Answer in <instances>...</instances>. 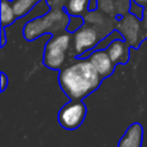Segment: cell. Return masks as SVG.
Segmentation results:
<instances>
[{"instance_id": "cell-1", "label": "cell", "mask_w": 147, "mask_h": 147, "mask_svg": "<svg viewBox=\"0 0 147 147\" xmlns=\"http://www.w3.org/2000/svg\"><path fill=\"white\" fill-rule=\"evenodd\" d=\"M102 80L87 57H76L59 71V85L70 100H84L100 87Z\"/></svg>"}, {"instance_id": "cell-2", "label": "cell", "mask_w": 147, "mask_h": 147, "mask_svg": "<svg viewBox=\"0 0 147 147\" xmlns=\"http://www.w3.org/2000/svg\"><path fill=\"white\" fill-rule=\"evenodd\" d=\"M69 21L70 15L64 8L51 7V10L47 14L33 17L24 24L23 37L25 40L32 41L46 33L54 36L65 32Z\"/></svg>"}, {"instance_id": "cell-3", "label": "cell", "mask_w": 147, "mask_h": 147, "mask_svg": "<svg viewBox=\"0 0 147 147\" xmlns=\"http://www.w3.org/2000/svg\"><path fill=\"white\" fill-rule=\"evenodd\" d=\"M76 59L72 49V33L65 31L52 36L46 42L42 63L51 70H61Z\"/></svg>"}, {"instance_id": "cell-4", "label": "cell", "mask_w": 147, "mask_h": 147, "mask_svg": "<svg viewBox=\"0 0 147 147\" xmlns=\"http://www.w3.org/2000/svg\"><path fill=\"white\" fill-rule=\"evenodd\" d=\"M105 39L101 32L92 24L84 23L78 30L72 33V49L76 57H87L92 49Z\"/></svg>"}, {"instance_id": "cell-5", "label": "cell", "mask_w": 147, "mask_h": 147, "mask_svg": "<svg viewBox=\"0 0 147 147\" xmlns=\"http://www.w3.org/2000/svg\"><path fill=\"white\" fill-rule=\"evenodd\" d=\"M116 30L119 31L124 40L132 48H139L141 42L147 38V30L144 28L141 20L131 13L124 15L118 21Z\"/></svg>"}, {"instance_id": "cell-6", "label": "cell", "mask_w": 147, "mask_h": 147, "mask_svg": "<svg viewBox=\"0 0 147 147\" xmlns=\"http://www.w3.org/2000/svg\"><path fill=\"white\" fill-rule=\"evenodd\" d=\"M86 114L87 108L83 100H70L59 110L57 121L63 129L76 130L83 124Z\"/></svg>"}, {"instance_id": "cell-7", "label": "cell", "mask_w": 147, "mask_h": 147, "mask_svg": "<svg viewBox=\"0 0 147 147\" xmlns=\"http://www.w3.org/2000/svg\"><path fill=\"white\" fill-rule=\"evenodd\" d=\"M87 59L90 60V62L92 63V65L94 67V69L98 71V74L100 75V77L102 79L108 78L115 71L116 64L111 61V59L106 49L93 51L87 56Z\"/></svg>"}, {"instance_id": "cell-8", "label": "cell", "mask_w": 147, "mask_h": 147, "mask_svg": "<svg viewBox=\"0 0 147 147\" xmlns=\"http://www.w3.org/2000/svg\"><path fill=\"white\" fill-rule=\"evenodd\" d=\"M132 47L124 39H114L106 48L111 61L117 64H126L130 61V49Z\"/></svg>"}, {"instance_id": "cell-9", "label": "cell", "mask_w": 147, "mask_h": 147, "mask_svg": "<svg viewBox=\"0 0 147 147\" xmlns=\"http://www.w3.org/2000/svg\"><path fill=\"white\" fill-rule=\"evenodd\" d=\"M144 140V127L139 122L132 123L118 140L117 147H141Z\"/></svg>"}, {"instance_id": "cell-10", "label": "cell", "mask_w": 147, "mask_h": 147, "mask_svg": "<svg viewBox=\"0 0 147 147\" xmlns=\"http://www.w3.org/2000/svg\"><path fill=\"white\" fill-rule=\"evenodd\" d=\"M91 0H68L64 9L70 16H85L90 10Z\"/></svg>"}, {"instance_id": "cell-11", "label": "cell", "mask_w": 147, "mask_h": 147, "mask_svg": "<svg viewBox=\"0 0 147 147\" xmlns=\"http://www.w3.org/2000/svg\"><path fill=\"white\" fill-rule=\"evenodd\" d=\"M17 15L13 8L11 1L9 0H1V26L6 28L11 25L16 21Z\"/></svg>"}, {"instance_id": "cell-12", "label": "cell", "mask_w": 147, "mask_h": 147, "mask_svg": "<svg viewBox=\"0 0 147 147\" xmlns=\"http://www.w3.org/2000/svg\"><path fill=\"white\" fill-rule=\"evenodd\" d=\"M40 1L41 0H13L11 5L17 17L20 18L28 15L32 10V8H34V6L38 5Z\"/></svg>"}, {"instance_id": "cell-13", "label": "cell", "mask_w": 147, "mask_h": 147, "mask_svg": "<svg viewBox=\"0 0 147 147\" xmlns=\"http://www.w3.org/2000/svg\"><path fill=\"white\" fill-rule=\"evenodd\" d=\"M84 23H85V18L83 16H70V21L67 26V31L70 33H74L82 25H84Z\"/></svg>"}, {"instance_id": "cell-14", "label": "cell", "mask_w": 147, "mask_h": 147, "mask_svg": "<svg viewBox=\"0 0 147 147\" xmlns=\"http://www.w3.org/2000/svg\"><path fill=\"white\" fill-rule=\"evenodd\" d=\"M144 10H145V7H144V6L138 5L137 2H134V1L132 0L131 7H130V13H131V14H133L134 16H137L138 18L141 20L142 16H144Z\"/></svg>"}, {"instance_id": "cell-15", "label": "cell", "mask_w": 147, "mask_h": 147, "mask_svg": "<svg viewBox=\"0 0 147 147\" xmlns=\"http://www.w3.org/2000/svg\"><path fill=\"white\" fill-rule=\"evenodd\" d=\"M0 80H1V88H0V92H3V91L7 88V85H8V76L6 75V72H3V71L0 72Z\"/></svg>"}, {"instance_id": "cell-16", "label": "cell", "mask_w": 147, "mask_h": 147, "mask_svg": "<svg viewBox=\"0 0 147 147\" xmlns=\"http://www.w3.org/2000/svg\"><path fill=\"white\" fill-rule=\"evenodd\" d=\"M0 36H1V44H0V47H5L6 42H7V38H6V31H5V28L1 26V32H0Z\"/></svg>"}, {"instance_id": "cell-17", "label": "cell", "mask_w": 147, "mask_h": 147, "mask_svg": "<svg viewBox=\"0 0 147 147\" xmlns=\"http://www.w3.org/2000/svg\"><path fill=\"white\" fill-rule=\"evenodd\" d=\"M141 22H142V25H144V28L147 30V6H145L144 16H142V18H141Z\"/></svg>"}, {"instance_id": "cell-18", "label": "cell", "mask_w": 147, "mask_h": 147, "mask_svg": "<svg viewBox=\"0 0 147 147\" xmlns=\"http://www.w3.org/2000/svg\"><path fill=\"white\" fill-rule=\"evenodd\" d=\"M134 2H137L138 5H141V6H147V0H133Z\"/></svg>"}, {"instance_id": "cell-19", "label": "cell", "mask_w": 147, "mask_h": 147, "mask_svg": "<svg viewBox=\"0 0 147 147\" xmlns=\"http://www.w3.org/2000/svg\"><path fill=\"white\" fill-rule=\"evenodd\" d=\"M9 1H13V0H9Z\"/></svg>"}]
</instances>
